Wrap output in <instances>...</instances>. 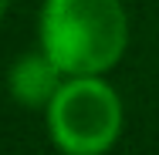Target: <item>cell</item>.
I'll return each instance as SVG.
<instances>
[{"label":"cell","mask_w":159,"mask_h":155,"mask_svg":"<svg viewBox=\"0 0 159 155\" xmlns=\"http://www.w3.org/2000/svg\"><path fill=\"white\" fill-rule=\"evenodd\" d=\"M125 10L119 0H48L41 14L44 54L64 74H102L125 51Z\"/></svg>","instance_id":"1"},{"label":"cell","mask_w":159,"mask_h":155,"mask_svg":"<svg viewBox=\"0 0 159 155\" xmlns=\"http://www.w3.org/2000/svg\"><path fill=\"white\" fill-rule=\"evenodd\" d=\"M48 125L54 145L68 155H102L112 149L122 128V105L98 74L61 84L48 105Z\"/></svg>","instance_id":"2"},{"label":"cell","mask_w":159,"mask_h":155,"mask_svg":"<svg viewBox=\"0 0 159 155\" xmlns=\"http://www.w3.org/2000/svg\"><path fill=\"white\" fill-rule=\"evenodd\" d=\"M61 67L51 61L44 51L41 54H24L20 61L10 67V94L27 105V108H41V105H51L54 94L61 91Z\"/></svg>","instance_id":"3"},{"label":"cell","mask_w":159,"mask_h":155,"mask_svg":"<svg viewBox=\"0 0 159 155\" xmlns=\"http://www.w3.org/2000/svg\"><path fill=\"white\" fill-rule=\"evenodd\" d=\"M3 10H7V0H0V17H3Z\"/></svg>","instance_id":"4"}]
</instances>
